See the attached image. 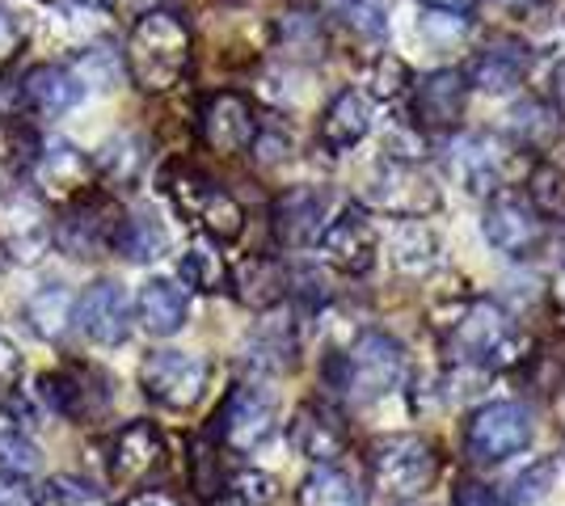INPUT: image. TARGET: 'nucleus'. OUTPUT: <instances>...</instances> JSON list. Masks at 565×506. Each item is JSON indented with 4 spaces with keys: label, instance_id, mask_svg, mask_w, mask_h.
Here are the masks:
<instances>
[{
    "label": "nucleus",
    "instance_id": "obj_1",
    "mask_svg": "<svg viewBox=\"0 0 565 506\" xmlns=\"http://www.w3.org/2000/svg\"><path fill=\"white\" fill-rule=\"evenodd\" d=\"M127 76L136 80L143 94H169L173 85H182L190 68V30L178 13L169 9H152L140 22L131 25L127 39V60H122Z\"/></svg>",
    "mask_w": 565,
    "mask_h": 506
},
{
    "label": "nucleus",
    "instance_id": "obj_2",
    "mask_svg": "<svg viewBox=\"0 0 565 506\" xmlns=\"http://www.w3.org/2000/svg\"><path fill=\"white\" fill-rule=\"evenodd\" d=\"M405 351L388 334L380 330H363L347 346V355L333 363V388L354 401V406H367L380 401L388 392H397L405 385Z\"/></svg>",
    "mask_w": 565,
    "mask_h": 506
},
{
    "label": "nucleus",
    "instance_id": "obj_3",
    "mask_svg": "<svg viewBox=\"0 0 565 506\" xmlns=\"http://www.w3.org/2000/svg\"><path fill=\"white\" fill-rule=\"evenodd\" d=\"M157 182H161V194L178 207V216L194 219L212 241H236L245 233V207L228 191L207 182L199 169L169 161Z\"/></svg>",
    "mask_w": 565,
    "mask_h": 506
},
{
    "label": "nucleus",
    "instance_id": "obj_4",
    "mask_svg": "<svg viewBox=\"0 0 565 506\" xmlns=\"http://www.w3.org/2000/svg\"><path fill=\"white\" fill-rule=\"evenodd\" d=\"M372 482L388 498H418L439 482V456L418 434H388L372 452Z\"/></svg>",
    "mask_w": 565,
    "mask_h": 506
},
{
    "label": "nucleus",
    "instance_id": "obj_5",
    "mask_svg": "<svg viewBox=\"0 0 565 506\" xmlns=\"http://www.w3.org/2000/svg\"><path fill=\"white\" fill-rule=\"evenodd\" d=\"M451 351L460 363H481V367H507L519 355V330L515 321L502 313L498 304L477 300L465 313L451 321Z\"/></svg>",
    "mask_w": 565,
    "mask_h": 506
},
{
    "label": "nucleus",
    "instance_id": "obj_6",
    "mask_svg": "<svg viewBox=\"0 0 565 506\" xmlns=\"http://www.w3.org/2000/svg\"><path fill=\"white\" fill-rule=\"evenodd\" d=\"M207 376H212L207 359H199L190 351H152L140 363L143 397L157 401L161 410H190L203 397Z\"/></svg>",
    "mask_w": 565,
    "mask_h": 506
},
{
    "label": "nucleus",
    "instance_id": "obj_7",
    "mask_svg": "<svg viewBox=\"0 0 565 506\" xmlns=\"http://www.w3.org/2000/svg\"><path fill=\"white\" fill-rule=\"evenodd\" d=\"M532 443V418L519 401H490L472 413L465 452L472 464H502Z\"/></svg>",
    "mask_w": 565,
    "mask_h": 506
},
{
    "label": "nucleus",
    "instance_id": "obj_8",
    "mask_svg": "<svg viewBox=\"0 0 565 506\" xmlns=\"http://www.w3.org/2000/svg\"><path fill=\"white\" fill-rule=\"evenodd\" d=\"M72 330L85 337L89 346H122L131 334V300L122 283L115 279H97L72 300Z\"/></svg>",
    "mask_w": 565,
    "mask_h": 506
},
{
    "label": "nucleus",
    "instance_id": "obj_9",
    "mask_svg": "<svg viewBox=\"0 0 565 506\" xmlns=\"http://www.w3.org/2000/svg\"><path fill=\"white\" fill-rule=\"evenodd\" d=\"M55 241V224L47 216V203L30 191L0 194V249L13 262H39Z\"/></svg>",
    "mask_w": 565,
    "mask_h": 506
},
{
    "label": "nucleus",
    "instance_id": "obj_10",
    "mask_svg": "<svg viewBox=\"0 0 565 506\" xmlns=\"http://www.w3.org/2000/svg\"><path fill=\"white\" fill-rule=\"evenodd\" d=\"M481 233H486V241L494 245L498 254H507V258H532L544 245V219L536 216V207L523 194L502 186L486 203Z\"/></svg>",
    "mask_w": 565,
    "mask_h": 506
},
{
    "label": "nucleus",
    "instance_id": "obj_11",
    "mask_svg": "<svg viewBox=\"0 0 565 506\" xmlns=\"http://www.w3.org/2000/svg\"><path fill=\"white\" fill-rule=\"evenodd\" d=\"M275 427H279V406L258 385L233 388L220 418H215V431L224 439V448H233V452H258L262 443L275 434Z\"/></svg>",
    "mask_w": 565,
    "mask_h": 506
},
{
    "label": "nucleus",
    "instance_id": "obj_12",
    "mask_svg": "<svg viewBox=\"0 0 565 506\" xmlns=\"http://www.w3.org/2000/svg\"><path fill=\"white\" fill-rule=\"evenodd\" d=\"M317 249L330 266H338L342 274H367L376 266L380 254V233L372 216L363 207H342L333 219H326Z\"/></svg>",
    "mask_w": 565,
    "mask_h": 506
},
{
    "label": "nucleus",
    "instance_id": "obj_13",
    "mask_svg": "<svg viewBox=\"0 0 565 506\" xmlns=\"http://www.w3.org/2000/svg\"><path fill=\"white\" fill-rule=\"evenodd\" d=\"M118 212L110 198H97V194H81L68 207V216L60 219V233L55 241L64 245V254L89 262V258H102L106 249H115L118 237Z\"/></svg>",
    "mask_w": 565,
    "mask_h": 506
},
{
    "label": "nucleus",
    "instance_id": "obj_14",
    "mask_svg": "<svg viewBox=\"0 0 565 506\" xmlns=\"http://www.w3.org/2000/svg\"><path fill=\"white\" fill-rule=\"evenodd\" d=\"M199 131H203V144L212 148L215 157H241L249 152L254 136H258V119H254V106L245 94H212L203 101V119H199Z\"/></svg>",
    "mask_w": 565,
    "mask_h": 506
},
{
    "label": "nucleus",
    "instance_id": "obj_15",
    "mask_svg": "<svg viewBox=\"0 0 565 506\" xmlns=\"http://www.w3.org/2000/svg\"><path fill=\"white\" fill-rule=\"evenodd\" d=\"M34 182L43 198H55V203H76L81 194L94 191L97 182V165L89 152H81L68 140H51L39 157H34Z\"/></svg>",
    "mask_w": 565,
    "mask_h": 506
},
{
    "label": "nucleus",
    "instance_id": "obj_16",
    "mask_svg": "<svg viewBox=\"0 0 565 506\" xmlns=\"http://www.w3.org/2000/svg\"><path fill=\"white\" fill-rule=\"evenodd\" d=\"M372 203L397 219H423L439 207V186L418 169V161H384V173L372 186Z\"/></svg>",
    "mask_w": 565,
    "mask_h": 506
},
{
    "label": "nucleus",
    "instance_id": "obj_17",
    "mask_svg": "<svg viewBox=\"0 0 565 506\" xmlns=\"http://www.w3.org/2000/svg\"><path fill=\"white\" fill-rule=\"evenodd\" d=\"M43 397L51 401V410L76 427L94 422L97 413L110 406L106 376H97L89 367H60V372L43 376Z\"/></svg>",
    "mask_w": 565,
    "mask_h": 506
},
{
    "label": "nucleus",
    "instance_id": "obj_18",
    "mask_svg": "<svg viewBox=\"0 0 565 506\" xmlns=\"http://www.w3.org/2000/svg\"><path fill=\"white\" fill-rule=\"evenodd\" d=\"M465 101H469L465 73H451V68L426 73L414 85V119H418V127H430V131H448L465 115Z\"/></svg>",
    "mask_w": 565,
    "mask_h": 506
},
{
    "label": "nucleus",
    "instance_id": "obj_19",
    "mask_svg": "<svg viewBox=\"0 0 565 506\" xmlns=\"http://www.w3.org/2000/svg\"><path fill=\"white\" fill-rule=\"evenodd\" d=\"M166 464V439L152 422H127L110 443V477L122 485L143 482Z\"/></svg>",
    "mask_w": 565,
    "mask_h": 506
},
{
    "label": "nucleus",
    "instance_id": "obj_20",
    "mask_svg": "<svg viewBox=\"0 0 565 506\" xmlns=\"http://www.w3.org/2000/svg\"><path fill=\"white\" fill-rule=\"evenodd\" d=\"M18 97H22L25 115L60 119V115H68L72 106H81L85 85L76 80V73L60 68V64H39V68H30L25 80L18 85Z\"/></svg>",
    "mask_w": 565,
    "mask_h": 506
},
{
    "label": "nucleus",
    "instance_id": "obj_21",
    "mask_svg": "<svg viewBox=\"0 0 565 506\" xmlns=\"http://www.w3.org/2000/svg\"><path fill=\"white\" fill-rule=\"evenodd\" d=\"M367 131H372V101L359 94V89H342V94L326 106L321 122H317V144L326 148L330 157H342V152H351Z\"/></svg>",
    "mask_w": 565,
    "mask_h": 506
},
{
    "label": "nucleus",
    "instance_id": "obj_22",
    "mask_svg": "<svg viewBox=\"0 0 565 506\" xmlns=\"http://www.w3.org/2000/svg\"><path fill=\"white\" fill-rule=\"evenodd\" d=\"M451 173L477 194H494L502 191V169H507V148L490 140V136H460L451 144L448 157Z\"/></svg>",
    "mask_w": 565,
    "mask_h": 506
},
{
    "label": "nucleus",
    "instance_id": "obj_23",
    "mask_svg": "<svg viewBox=\"0 0 565 506\" xmlns=\"http://www.w3.org/2000/svg\"><path fill=\"white\" fill-rule=\"evenodd\" d=\"M326 228V194L312 186H296V191L279 194L275 203V237L287 249L312 245Z\"/></svg>",
    "mask_w": 565,
    "mask_h": 506
},
{
    "label": "nucleus",
    "instance_id": "obj_24",
    "mask_svg": "<svg viewBox=\"0 0 565 506\" xmlns=\"http://www.w3.org/2000/svg\"><path fill=\"white\" fill-rule=\"evenodd\" d=\"M388 258H393L401 274L426 279L430 270H439V262H444V241L423 219H401L397 228H393V237H388Z\"/></svg>",
    "mask_w": 565,
    "mask_h": 506
},
{
    "label": "nucleus",
    "instance_id": "obj_25",
    "mask_svg": "<svg viewBox=\"0 0 565 506\" xmlns=\"http://www.w3.org/2000/svg\"><path fill=\"white\" fill-rule=\"evenodd\" d=\"M136 316H140V330L152 337H169L186 325L190 300L186 291L169 279H148L136 295Z\"/></svg>",
    "mask_w": 565,
    "mask_h": 506
},
{
    "label": "nucleus",
    "instance_id": "obj_26",
    "mask_svg": "<svg viewBox=\"0 0 565 506\" xmlns=\"http://www.w3.org/2000/svg\"><path fill=\"white\" fill-rule=\"evenodd\" d=\"M291 448L312 464H333V460L347 456V431L321 406H305L291 422Z\"/></svg>",
    "mask_w": 565,
    "mask_h": 506
},
{
    "label": "nucleus",
    "instance_id": "obj_27",
    "mask_svg": "<svg viewBox=\"0 0 565 506\" xmlns=\"http://www.w3.org/2000/svg\"><path fill=\"white\" fill-rule=\"evenodd\" d=\"M233 288L236 300L249 304V309H275L282 295H287V270L270 258H245L233 270Z\"/></svg>",
    "mask_w": 565,
    "mask_h": 506
},
{
    "label": "nucleus",
    "instance_id": "obj_28",
    "mask_svg": "<svg viewBox=\"0 0 565 506\" xmlns=\"http://www.w3.org/2000/svg\"><path fill=\"white\" fill-rule=\"evenodd\" d=\"M25 321L43 342H60L72 325V291L64 283H43L25 300Z\"/></svg>",
    "mask_w": 565,
    "mask_h": 506
},
{
    "label": "nucleus",
    "instance_id": "obj_29",
    "mask_svg": "<svg viewBox=\"0 0 565 506\" xmlns=\"http://www.w3.org/2000/svg\"><path fill=\"white\" fill-rule=\"evenodd\" d=\"M166 245H169L166 224L152 216V212H131V216L118 219L115 249L122 258H131V262H152V258L166 254Z\"/></svg>",
    "mask_w": 565,
    "mask_h": 506
},
{
    "label": "nucleus",
    "instance_id": "obj_30",
    "mask_svg": "<svg viewBox=\"0 0 565 506\" xmlns=\"http://www.w3.org/2000/svg\"><path fill=\"white\" fill-rule=\"evenodd\" d=\"M39 464H43V452H39V443L22 431V422L13 418L9 410H0V477H34L39 473Z\"/></svg>",
    "mask_w": 565,
    "mask_h": 506
},
{
    "label": "nucleus",
    "instance_id": "obj_31",
    "mask_svg": "<svg viewBox=\"0 0 565 506\" xmlns=\"http://www.w3.org/2000/svg\"><path fill=\"white\" fill-rule=\"evenodd\" d=\"M300 506H363V489L338 464H317L300 485Z\"/></svg>",
    "mask_w": 565,
    "mask_h": 506
},
{
    "label": "nucleus",
    "instance_id": "obj_32",
    "mask_svg": "<svg viewBox=\"0 0 565 506\" xmlns=\"http://www.w3.org/2000/svg\"><path fill=\"white\" fill-rule=\"evenodd\" d=\"M465 80H469L472 89H486V94H507V89H515L519 80H523V55L507 47L481 51L465 68Z\"/></svg>",
    "mask_w": 565,
    "mask_h": 506
},
{
    "label": "nucleus",
    "instance_id": "obj_33",
    "mask_svg": "<svg viewBox=\"0 0 565 506\" xmlns=\"http://www.w3.org/2000/svg\"><path fill=\"white\" fill-rule=\"evenodd\" d=\"M94 165H97V177H106L118 191L136 186L143 173V140L131 136V131H122L115 140H106V148H102V157H97Z\"/></svg>",
    "mask_w": 565,
    "mask_h": 506
},
{
    "label": "nucleus",
    "instance_id": "obj_34",
    "mask_svg": "<svg viewBox=\"0 0 565 506\" xmlns=\"http://www.w3.org/2000/svg\"><path fill=\"white\" fill-rule=\"evenodd\" d=\"M34 506H106V489L76 473H55L34 489Z\"/></svg>",
    "mask_w": 565,
    "mask_h": 506
},
{
    "label": "nucleus",
    "instance_id": "obj_35",
    "mask_svg": "<svg viewBox=\"0 0 565 506\" xmlns=\"http://www.w3.org/2000/svg\"><path fill=\"white\" fill-rule=\"evenodd\" d=\"M182 283H190L194 291H220L224 288V279H228V270L220 262V254H215L212 241H203V237H194L186 245V254H182Z\"/></svg>",
    "mask_w": 565,
    "mask_h": 506
},
{
    "label": "nucleus",
    "instance_id": "obj_36",
    "mask_svg": "<svg viewBox=\"0 0 565 506\" xmlns=\"http://www.w3.org/2000/svg\"><path fill=\"white\" fill-rule=\"evenodd\" d=\"M523 198L536 207L541 219H565V169L541 161L527 173V194Z\"/></svg>",
    "mask_w": 565,
    "mask_h": 506
},
{
    "label": "nucleus",
    "instance_id": "obj_37",
    "mask_svg": "<svg viewBox=\"0 0 565 506\" xmlns=\"http://www.w3.org/2000/svg\"><path fill=\"white\" fill-rule=\"evenodd\" d=\"M338 22L363 43H380L388 34V13H384L380 0H342L338 4Z\"/></svg>",
    "mask_w": 565,
    "mask_h": 506
},
{
    "label": "nucleus",
    "instance_id": "obj_38",
    "mask_svg": "<svg viewBox=\"0 0 565 506\" xmlns=\"http://www.w3.org/2000/svg\"><path fill=\"white\" fill-rule=\"evenodd\" d=\"M76 80L85 85V89H118L122 85V60H118V51L110 47H94V51H85L81 60H76Z\"/></svg>",
    "mask_w": 565,
    "mask_h": 506
},
{
    "label": "nucleus",
    "instance_id": "obj_39",
    "mask_svg": "<svg viewBox=\"0 0 565 506\" xmlns=\"http://www.w3.org/2000/svg\"><path fill=\"white\" fill-rule=\"evenodd\" d=\"M553 477H557V464H553V460H536V464H527V469L519 473L515 482H511V494H507L502 503H507V506L541 503L544 494L553 489Z\"/></svg>",
    "mask_w": 565,
    "mask_h": 506
},
{
    "label": "nucleus",
    "instance_id": "obj_40",
    "mask_svg": "<svg viewBox=\"0 0 565 506\" xmlns=\"http://www.w3.org/2000/svg\"><path fill=\"white\" fill-rule=\"evenodd\" d=\"M228 489H233L236 506H270L275 498H279V482H275L270 473H258V469H241V473H233Z\"/></svg>",
    "mask_w": 565,
    "mask_h": 506
},
{
    "label": "nucleus",
    "instance_id": "obj_41",
    "mask_svg": "<svg viewBox=\"0 0 565 506\" xmlns=\"http://www.w3.org/2000/svg\"><path fill=\"white\" fill-rule=\"evenodd\" d=\"M451 506H507V503H502V489H494L490 482L465 477V482L451 485Z\"/></svg>",
    "mask_w": 565,
    "mask_h": 506
},
{
    "label": "nucleus",
    "instance_id": "obj_42",
    "mask_svg": "<svg viewBox=\"0 0 565 506\" xmlns=\"http://www.w3.org/2000/svg\"><path fill=\"white\" fill-rule=\"evenodd\" d=\"M282 47L300 51V47H321V30H317V18H300V13H291V18H282Z\"/></svg>",
    "mask_w": 565,
    "mask_h": 506
},
{
    "label": "nucleus",
    "instance_id": "obj_43",
    "mask_svg": "<svg viewBox=\"0 0 565 506\" xmlns=\"http://www.w3.org/2000/svg\"><path fill=\"white\" fill-rule=\"evenodd\" d=\"M18 380H22V355L9 337L0 334V388H13Z\"/></svg>",
    "mask_w": 565,
    "mask_h": 506
},
{
    "label": "nucleus",
    "instance_id": "obj_44",
    "mask_svg": "<svg viewBox=\"0 0 565 506\" xmlns=\"http://www.w3.org/2000/svg\"><path fill=\"white\" fill-rule=\"evenodd\" d=\"M18 47H22V25L0 9V64H9L18 55Z\"/></svg>",
    "mask_w": 565,
    "mask_h": 506
},
{
    "label": "nucleus",
    "instance_id": "obj_45",
    "mask_svg": "<svg viewBox=\"0 0 565 506\" xmlns=\"http://www.w3.org/2000/svg\"><path fill=\"white\" fill-rule=\"evenodd\" d=\"M0 506H34V494L18 477H0Z\"/></svg>",
    "mask_w": 565,
    "mask_h": 506
},
{
    "label": "nucleus",
    "instance_id": "obj_46",
    "mask_svg": "<svg viewBox=\"0 0 565 506\" xmlns=\"http://www.w3.org/2000/svg\"><path fill=\"white\" fill-rule=\"evenodd\" d=\"M122 506H182L169 489H140V494H131Z\"/></svg>",
    "mask_w": 565,
    "mask_h": 506
},
{
    "label": "nucleus",
    "instance_id": "obj_47",
    "mask_svg": "<svg viewBox=\"0 0 565 506\" xmlns=\"http://www.w3.org/2000/svg\"><path fill=\"white\" fill-rule=\"evenodd\" d=\"M548 97H553V110L565 119V60L553 68V76H548Z\"/></svg>",
    "mask_w": 565,
    "mask_h": 506
},
{
    "label": "nucleus",
    "instance_id": "obj_48",
    "mask_svg": "<svg viewBox=\"0 0 565 506\" xmlns=\"http://www.w3.org/2000/svg\"><path fill=\"white\" fill-rule=\"evenodd\" d=\"M430 9H439V13H469L477 0H423Z\"/></svg>",
    "mask_w": 565,
    "mask_h": 506
},
{
    "label": "nucleus",
    "instance_id": "obj_49",
    "mask_svg": "<svg viewBox=\"0 0 565 506\" xmlns=\"http://www.w3.org/2000/svg\"><path fill=\"white\" fill-rule=\"evenodd\" d=\"M498 4H507V9H519V13H523V9H532V4H541V0H498Z\"/></svg>",
    "mask_w": 565,
    "mask_h": 506
},
{
    "label": "nucleus",
    "instance_id": "obj_50",
    "mask_svg": "<svg viewBox=\"0 0 565 506\" xmlns=\"http://www.w3.org/2000/svg\"><path fill=\"white\" fill-rule=\"evenodd\" d=\"M220 506H236V503H220Z\"/></svg>",
    "mask_w": 565,
    "mask_h": 506
}]
</instances>
